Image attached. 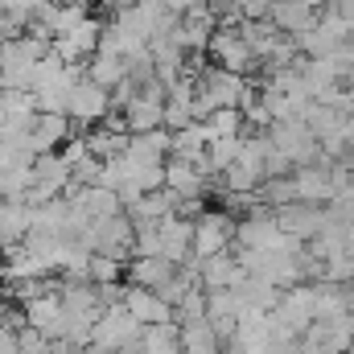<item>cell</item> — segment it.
I'll list each match as a JSON object with an SVG mask.
<instances>
[{"label": "cell", "instance_id": "cell-1", "mask_svg": "<svg viewBox=\"0 0 354 354\" xmlns=\"http://www.w3.org/2000/svg\"><path fill=\"white\" fill-rule=\"evenodd\" d=\"M91 252H103V256H115V260H132V243H136V223L128 218V210L120 214H103V218H91L79 235Z\"/></svg>", "mask_w": 354, "mask_h": 354}, {"label": "cell", "instance_id": "cell-9", "mask_svg": "<svg viewBox=\"0 0 354 354\" xmlns=\"http://www.w3.org/2000/svg\"><path fill=\"white\" fill-rule=\"evenodd\" d=\"M124 305L132 309L136 322L153 326V322H177V309L157 292V288H145V284H128L124 288Z\"/></svg>", "mask_w": 354, "mask_h": 354}, {"label": "cell", "instance_id": "cell-21", "mask_svg": "<svg viewBox=\"0 0 354 354\" xmlns=\"http://www.w3.org/2000/svg\"><path fill=\"white\" fill-rule=\"evenodd\" d=\"M239 153H243V136H218V140H210L206 161H210L214 174H223V169H231L239 161Z\"/></svg>", "mask_w": 354, "mask_h": 354}, {"label": "cell", "instance_id": "cell-25", "mask_svg": "<svg viewBox=\"0 0 354 354\" xmlns=\"http://www.w3.org/2000/svg\"><path fill=\"white\" fill-rule=\"evenodd\" d=\"M218 354H243V351L239 346H227V351H218Z\"/></svg>", "mask_w": 354, "mask_h": 354}, {"label": "cell", "instance_id": "cell-14", "mask_svg": "<svg viewBox=\"0 0 354 354\" xmlns=\"http://www.w3.org/2000/svg\"><path fill=\"white\" fill-rule=\"evenodd\" d=\"M243 280H248V268L239 264L235 256H227V252L202 260V288H206V292H210V288H235V284H243Z\"/></svg>", "mask_w": 354, "mask_h": 354}, {"label": "cell", "instance_id": "cell-27", "mask_svg": "<svg viewBox=\"0 0 354 354\" xmlns=\"http://www.w3.org/2000/svg\"><path fill=\"white\" fill-rule=\"evenodd\" d=\"M351 292H354V284H351Z\"/></svg>", "mask_w": 354, "mask_h": 354}, {"label": "cell", "instance_id": "cell-26", "mask_svg": "<svg viewBox=\"0 0 354 354\" xmlns=\"http://www.w3.org/2000/svg\"><path fill=\"white\" fill-rule=\"evenodd\" d=\"M75 4H87V8H91V0H75Z\"/></svg>", "mask_w": 354, "mask_h": 354}, {"label": "cell", "instance_id": "cell-18", "mask_svg": "<svg viewBox=\"0 0 354 354\" xmlns=\"http://www.w3.org/2000/svg\"><path fill=\"white\" fill-rule=\"evenodd\" d=\"M87 79L99 83V87H107V91H115L128 79V62H124L120 54H91L87 58Z\"/></svg>", "mask_w": 354, "mask_h": 354}, {"label": "cell", "instance_id": "cell-13", "mask_svg": "<svg viewBox=\"0 0 354 354\" xmlns=\"http://www.w3.org/2000/svg\"><path fill=\"white\" fill-rule=\"evenodd\" d=\"M206 181H210V174H202L194 161H181V157H169L165 161V185L174 189L181 202L185 198H202L206 194Z\"/></svg>", "mask_w": 354, "mask_h": 354}, {"label": "cell", "instance_id": "cell-10", "mask_svg": "<svg viewBox=\"0 0 354 354\" xmlns=\"http://www.w3.org/2000/svg\"><path fill=\"white\" fill-rule=\"evenodd\" d=\"M161 243H165V260H174V264H185L189 256H194V218L189 214H181V210H174V214H165L161 223Z\"/></svg>", "mask_w": 354, "mask_h": 354}, {"label": "cell", "instance_id": "cell-2", "mask_svg": "<svg viewBox=\"0 0 354 354\" xmlns=\"http://www.w3.org/2000/svg\"><path fill=\"white\" fill-rule=\"evenodd\" d=\"M140 334H145V322H136L132 309L124 301H115V305H103V313L91 330V342L103 351H124V346L140 342Z\"/></svg>", "mask_w": 354, "mask_h": 354}, {"label": "cell", "instance_id": "cell-22", "mask_svg": "<svg viewBox=\"0 0 354 354\" xmlns=\"http://www.w3.org/2000/svg\"><path fill=\"white\" fill-rule=\"evenodd\" d=\"M87 276L95 280V284H120V280L128 276V260H115V256H103V252H95V256H91Z\"/></svg>", "mask_w": 354, "mask_h": 354}, {"label": "cell", "instance_id": "cell-8", "mask_svg": "<svg viewBox=\"0 0 354 354\" xmlns=\"http://www.w3.org/2000/svg\"><path fill=\"white\" fill-rule=\"evenodd\" d=\"M21 317H25V326H33V330L50 334V338L58 342V334H62V322H66L62 292H41V297H33V301H21Z\"/></svg>", "mask_w": 354, "mask_h": 354}, {"label": "cell", "instance_id": "cell-19", "mask_svg": "<svg viewBox=\"0 0 354 354\" xmlns=\"http://www.w3.org/2000/svg\"><path fill=\"white\" fill-rule=\"evenodd\" d=\"M145 354H181V322H153L140 334Z\"/></svg>", "mask_w": 354, "mask_h": 354}, {"label": "cell", "instance_id": "cell-5", "mask_svg": "<svg viewBox=\"0 0 354 354\" xmlns=\"http://www.w3.org/2000/svg\"><path fill=\"white\" fill-rule=\"evenodd\" d=\"M227 243H235V223L223 210H202L194 218V256L210 260V256L227 252Z\"/></svg>", "mask_w": 354, "mask_h": 354}, {"label": "cell", "instance_id": "cell-12", "mask_svg": "<svg viewBox=\"0 0 354 354\" xmlns=\"http://www.w3.org/2000/svg\"><path fill=\"white\" fill-rule=\"evenodd\" d=\"M177 206H181V198H177L169 185H161V189L140 194V198H136V202H128L124 210H128V218H132L136 227H145V223H161L165 214H174Z\"/></svg>", "mask_w": 354, "mask_h": 354}, {"label": "cell", "instance_id": "cell-6", "mask_svg": "<svg viewBox=\"0 0 354 354\" xmlns=\"http://www.w3.org/2000/svg\"><path fill=\"white\" fill-rule=\"evenodd\" d=\"M75 120L66 115V111H37V120H33V132H29V153H58L71 136H75Z\"/></svg>", "mask_w": 354, "mask_h": 354}, {"label": "cell", "instance_id": "cell-17", "mask_svg": "<svg viewBox=\"0 0 354 354\" xmlns=\"http://www.w3.org/2000/svg\"><path fill=\"white\" fill-rule=\"evenodd\" d=\"M181 354H218V330L210 326V317L181 322Z\"/></svg>", "mask_w": 354, "mask_h": 354}, {"label": "cell", "instance_id": "cell-11", "mask_svg": "<svg viewBox=\"0 0 354 354\" xmlns=\"http://www.w3.org/2000/svg\"><path fill=\"white\" fill-rule=\"evenodd\" d=\"M29 231H33V206L21 198H4L0 202V252L25 243Z\"/></svg>", "mask_w": 354, "mask_h": 354}, {"label": "cell", "instance_id": "cell-16", "mask_svg": "<svg viewBox=\"0 0 354 354\" xmlns=\"http://www.w3.org/2000/svg\"><path fill=\"white\" fill-rule=\"evenodd\" d=\"M83 136H87L91 153H95L99 161H115V157H124V153H128V140H132V132H115V128H107V124H91Z\"/></svg>", "mask_w": 354, "mask_h": 354}, {"label": "cell", "instance_id": "cell-23", "mask_svg": "<svg viewBox=\"0 0 354 354\" xmlns=\"http://www.w3.org/2000/svg\"><path fill=\"white\" fill-rule=\"evenodd\" d=\"M17 346H21V354H50L54 351V338L33 330V326H17Z\"/></svg>", "mask_w": 354, "mask_h": 354}, {"label": "cell", "instance_id": "cell-3", "mask_svg": "<svg viewBox=\"0 0 354 354\" xmlns=\"http://www.w3.org/2000/svg\"><path fill=\"white\" fill-rule=\"evenodd\" d=\"M115 107V99H111V91L99 87V83H91L87 75L75 83L71 91V99H66V115L79 124V128H91V124H103L107 120V111Z\"/></svg>", "mask_w": 354, "mask_h": 354}, {"label": "cell", "instance_id": "cell-4", "mask_svg": "<svg viewBox=\"0 0 354 354\" xmlns=\"http://www.w3.org/2000/svg\"><path fill=\"white\" fill-rule=\"evenodd\" d=\"M210 58H214L223 71L243 75V71L256 62V50H252L243 25H223V29H214V37H210Z\"/></svg>", "mask_w": 354, "mask_h": 354}, {"label": "cell", "instance_id": "cell-20", "mask_svg": "<svg viewBox=\"0 0 354 354\" xmlns=\"http://www.w3.org/2000/svg\"><path fill=\"white\" fill-rule=\"evenodd\" d=\"M202 124H206L210 140H218V136H239V132H243V111H239V107H214Z\"/></svg>", "mask_w": 354, "mask_h": 354}, {"label": "cell", "instance_id": "cell-7", "mask_svg": "<svg viewBox=\"0 0 354 354\" xmlns=\"http://www.w3.org/2000/svg\"><path fill=\"white\" fill-rule=\"evenodd\" d=\"M99 37H103V21H95V17L87 12L71 33L54 37L50 46H54V54H62L66 62H87L91 54H99Z\"/></svg>", "mask_w": 354, "mask_h": 354}, {"label": "cell", "instance_id": "cell-24", "mask_svg": "<svg viewBox=\"0 0 354 354\" xmlns=\"http://www.w3.org/2000/svg\"><path fill=\"white\" fill-rule=\"evenodd\" d=\"M107 4H115V8H124V4H132V0H107Z\"/></svg>", "mask_w": 354, "mask_h": 354}, {"label": "cell", "instance_id": "cell-15", "mask_svg": "<svg viewBox=\"0 0 354 354\" xmlns=\"http://www.w3.org/2000/svg\"><path fill=\"white\" fill-rule=\"evenodd\" d=\"M174 260H165V256H136V260H128V284H145V288H161L169 276H177Z\"/></svg>", "mask_w": 354, "mask_h": 354}]
</instances>
